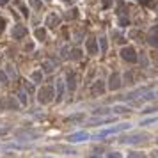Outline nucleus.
I'll list each match as a JSON object with an SVG mask.
<instances>
[{
  "label": "nucleus",
  "mask_w": 158,
  "mask_h": 158,
  "mask_svg": "<svg viewBox=\"0 0 158 158\" xmlns=\"http://www.w3.org/2000/svg\"><path fill=\"white\" fill-rule=\"evenodd\" d=\"M37 98H39V103H43V105H44V103H50L53 100V89L50 85H48V87H43L41 91H39V96H37Z\"/></svg>",
  "instance_id": "1"
},
{
  "label": "nucleus",
  "mask_w": 158,
  "mask_h": 158,
  "mask_svg": "<svg viewBox=\"0 0 158 158\" xmlns=\"http://www.w3.org/2000/svg\"><path fill=\"white\" fill-rule=\"evenodd\" d=\"M80 50H78V48H75V50H71V55H69V57H71V59H80Z\"/></svg>",
  "instance_id": "21"
},
{
  "label": "nucleus",
  "mask_w": 158,
  "mask_h": 158,
  "mask_svg": "<svg viewBox=\"0 0 158 158\" xmlns=\"http://www.w3.org/2000/svg\"><path fill=\"white\" fill-rule=\"evenodd\" d=\"M25 34H27V29H25V27H16V29L12 30V36H14V37H23Z\"/></svg>",
  "instance_id": "12"
},
{
  "label": "nucleus",
  "mask_w": 158,
  "mask_h": 158,
  "mask_svg": "<svg viewBox=\"0 0 158 158\" xmlns=\"http://www.w3.org/2000/svg\"><path fill=\"white\" fill-rule=\"evenodd\" d=\"M130 128H132V125H128V123H125V125H117V126H112V128H108V130H103V132H100V133H98V137L112 135V133H117V132H125V130H130Z\"/></svg>",
  "instance_id": "2"
},
{
  "label": "nucleus",
  "mask_w": 158,
  "mask_h": 158,
  "mask_svg": "<svg viewBox=\"0 0 158 158\" xmlns=\"http://www.w3.org/2000/svg\"><path fill=\"white\" fill-rule=\"evenodd\" d=\"M121 57L128 62H137V52L133 50V46H126L121 50Z\"/></svg>",
  "instance_id": "3"
},
{
  "label": "nucleus",
  "mask_w": 158,
  "mask_h": 158,
  "mask_svg": "<svg viewBox=\"0 0 158 158\" xmlns=\"http://www.w3.org/2000/svg\"><path fill=\"white\" fill-rule=\"evenodd\" d=\"M4 27H5V20H4V18H0V30H2Z\"/></svg>",
  "instance_id": "30"
},
{
  "label": "nucleus",
  "mask_w": 158,
  "mask_h": 158,
  "mask_svg": "<svg viewBox=\"0 0 158 158\" xmlns=\"http://www.w3.org/2000/svg\"><path fill=\"white\" fill-rule=\"evenodd\" d=\"M7 2H9V0H0V5H5Z\"/></svg>",
  "instance_id": "36"
},
{
  "label": "nucleus",
  "mask_w": 158,
  "mask_h": 158,
  "mask_svg": "<svg viewBox=\"0 0 158 158\" xmlns=\"http://www.w3.org/2000/svg\"><path fill=\"white\" fill-rule=\"evenodd\" d=\"M117 43H121V44H125V43H126V39H125V37H117Z\"/></svg>",
  "instance_id": "33"
},
{
  "label": "nucleus",
  "mask_w": 158,
  "mask_h": 158,
  "mask_svg": "<svg viewBox=\"0 0 158 158\" xmlns=\"http://www.w3.org/2000/svg\"><path fill=\"white\" fill-rule=\"evenodd\" d=\"M64 2H69V0H64Z\"/></svg>",
  "instance_id": "37"
},
{
  "label": "nucleus",
  "mask_w": 158,
  "mask_h": 158,
  "mask_svg": "<svg viewBox=\"0 0 158 158\" xmlns=\"http://www.w3.org/2000/svg\"><path fill=\"white\" fill-rule=\"evenodd\" d=\"M62 94H64V84H62V78L57 80V100H62Z\"/></svg>",
  "instance_id": "11"
},
{
  "label": "nucleus",
  "mask_w": 158,
  "mask_h": 158,
  "mask_svg": "<svg viewBox=\"0 0 158 158\" xmlns=\"http://www.w3.org/2000/svg\"><path fill=\"white\" fill-rule=\"evenodd\" d=\"M108 156H110V158H117V156H119V153H110Z\"/></svg>",
  "instance_id": "34"
},
{
  "label": "nucleus",
  "mask_w": 158,
  "mask_h": 158,
  "mask_svg": "<svg viewBox=\"0 0 158 158\" xmlns=\"http://www.w3.org/2000/svg\"><path fill=\"white\" fill-rule=\"evenodd\" d=\"M112 112H116V114H126V112H130V108L128 107H114Z\"/></svg>",
  "instance_id": "16"
},
{
  "label": "nucleus",
  "mask_w": 158,
  "mask_h": 158,
  "mask_svg": "<svg viewBox=\"0 0 158 158\" xmlns=\"http://www.w3.org/2000/svg\"><path fill=\"white\" fill-rule=\"evenodd\" d=\"M142 139H146L144 135H135V137H128V139H121V142L125 144H132V142H140Z\"/></svg>",
  "instance_id": "10"
},
{
  "label": "nucleus",
  "mask_w": 158,
  "mask_h": 158,
  "mask_svg": "<svg viewBox=\"0 0 158 158\" xmlns=\"http://www.w3.org/2000/svg\"><path fill=\"white\" fill-rule=\"evenodd\" d=\"M82 114H76V116H69V121H75V119H82Z\"/></svg>",
  "instance_id": "29"
},
{
  "label": "nucleus",
  "mask_w": 158,
  "mask_h": 158,
  "mask_svg": "<svg viewBox=\"0 0 158 158\" xmlns=\"http://www.w3.org/2000/svg\"><path fill=\"white\" fill-rule=\"evenodd\" d=\"M100 46H101V50H107V41L105 39H100Z\"/></svg>",
  "instance_id": "26"
},
{
  "label": "nucleus",
  "mask_w": 158,
  "mask_h": 158,
  "mask_svg": "<svg viewBox=\"0 0 158 158\" xmlns=\"http://www.w3.org/2000/svg\"><path fill=\"white\" fill-rule=\"evenodd\" d=\"M96 116H105V114H110V108H98V110H94Z\"/></svg>",
  "instance_id": "18"
},
{
  "label": "nucleus",
  "mask_w": 158,
  "mask_h": 158,
  "mask_svg": "<svg viewBox=\"0 0 158 158\" xmlns=\"http://www.w3.org/2000/svg\"><path fill=\"white\" fill-rule=\"evenodd\" d=\"M30 5L36 7V9H39V7H41V0H30Z\"/></svg>",
  "instance_id": "24"
},
{
  "label": "nucleus",
  "mask_w": 158,
  "mask_h": 158,
  "mask_svg": "<svg viewBox=\"0 0 158 158\" xmlns=\"http://www.w3.org/2000/svg\"><path fill=\"white\" fill-rule=\"evenodd\" d=\"M0 80H2L4 84L7 82V76H5V73H4V71H0Z\"/></svg>",
  "instance_id": "28"
},
{
  "label": "nucleus",
  "mask_w": 158,
  "mask_h": 158,
  "mask_svg": "<svg viewBox=\"0 0 158 158\" xmlns=\"http://www.w3.org/2000/svg\"><path fill=\"white\" fill-rule=\"evenodd\" d=\"M119 85H121V76H119L117 73H112V76H110V84H108V89L116 91V89H119Z\"/></svg>",
  "instance_id": "6"
},
{
  "label": "nucleus",
  "mask_w": 158,
  "mask_h": 158,
  "mask_svg": "<svg viewBox=\"0 0 158 158\" xmlns=\"http://www.w3.org/2000/svg\"><path fill=\"white\" fill-rule=\"evenodd\" d=\"M155 121H158V117H149V119H144L140 125H142V126H146V125H151V123H155Z\"/></svg>",
  "instance_id": "22"
},
{
  "label": "nucleus",
  "mask_w": 158,
  "mask_h": 158,
  "mask_svg": "<svg viewBox=\"0 0 158 158\" xmlns=\"http://www.w3.org/2000/svg\"><path fill=\"white\" fill-rule=\"evenodd\" d=\"M18 137H30V139H36V137H39V133H34V132H18Z\"/></svg>",
  "instance_id": "15"
},
{
  "label": "nucleus",
  "mask_w": 158,
  "mask_h": 158,
  "mask_svg": "<svg viewBox=\"0 0 158 158\" xmlns=\"http://www.w3.org/2000/svg\"><path fill=\"white\" fill-rule=\"evenodd\" d=\"M103 5H105V7H108V5H110V0H103Z\"/></svg>",
  "instance_id": "35"
},
{
  "label": "nucleus",
  "mask_w": 158,
  "mask_h": 158,
  "mask_svg": "<svg viewBox=\"0 0 158 158\" xmlns=\"http://www.w3.org/2000/svg\"><path fill=\"white\" fill-rule=\"evenodd\" d=\"M68 89H69V91H75V89H76V76H75L73 71L68 73Z\"/></svg>",
  "instance_id": "7"
},
{
  "label": "nucleus",
  "mask_w": 158,
  "mask_h": 158,
  "mask_svg": "<svg viewBox=\"0 0 158 158\" xmlns=\"http://www.w3.org/2000/svg\"><path fill=\"white\" fill-rule=\"evenodd\" d=\"M7 132H9V130H7V128H0V135H5V133H7Z\"/></svg>",
  "instance_id": "32"
},
{
  "label": "nucleus",
  "mask_w": 158,
  "mask_h": 158,
  "mask_svg": "<svg viewBox=\"0 0 158 158\" xmlns=\"http://www.w3.org/2000/svg\"><path fill=\"white\" fill-rule=\"evenodd\" d=\"M87 139H91L87 132H78V133L69 135V137H68V140H69V142H84V140H87Z\"/></svg>",
  "instance_id": "4"
},
{
  "label": "nucleus",
  "mask_w": 158,
  "mask_h": 158,
  "mask_svg": "<svg viewBox=\"0 0 158 158\" xmlns=\"http://www.w3.org/2000/svg\"><path fill=\"white\" fill-rule=\"evenodd\" d=\"M32 80H34V82H41V80H43V73H41V71H34V73H32Z\"/></svg>",
  "instance_id": "17"
},
{
  "label": "nucleus",
  "mask_w": 158,
  "mask_h": 158,
  "mask_svg": "<svg viewBox=\"0 0 158 158\" xmlns=\"http://www.w3.org/2000/svg\"><path fill=\"white\" fill-rule=\"evenodd\" d=\"M133 156H135V158H142L144 155H142V153H130V158H133Z\"/></svg>",
  "instance_id": "27"
},
{
  "label": "nucleus",
  "mask_w": 158,
  "mask_h": 158,
  "mask_svg": "<svg viewBox=\"0 0 158 158\" xmlns=\"http://www.w3.org/2000/svg\"><path fill=\"white\" fill-rule=\"evenodd\" d=\"M156 94H158V93H156Z\"/></svg>",
  "instance_id": "38"
},
{
  "label": "nucleus",
  "mask_w": 158,
  "mask_h": 158,
  "mask_svg": "<svg viewBox=\"0 0 158 158\" xmlns=\"http://www.w3.org/2000/svg\"><path fill=\"white\" fill-rule=\"evenodd\" d=\"M44 36H46L44 29H37V30H36V37H37V39H44Z\"/></svg>",
  "instance_id": "19"
},
{
  "label": "nucleus",
  "mask_w": 158,
  "mask_h": 158,
  "mask_svg": "<svg viewBox=\"0 0 158 158\" xmlns=\"http://www.w3.org/2000/svg\"><path fill=\"white\" fill-rule=\"evenodd\" d=\"M101 93H105V82L98 80L91 85V94H101Z\"/></svg>",
  "instance_id": "5"
},
{
  "label": "nucleus",
  "mask_w": 158,
  "mask_h": 158,
  "mask_svg": "<svg viewBox=\"0 0 158 158\" xmlns=\"http://www.w3.org/2000/svg\"><path fill=\"white\" fill-rule=\"evenodd\" d=\"M149 34H158V25H156V27H153V29L149 30Z\"/></svg>",
  "instance_id": "31"
},
{
  "label": "nucleus",
  "mask_w": 158,
  "mask_h": 158,
  "mask_svg": "<svg viewBox=\"0 0 158 158\" xmlns=\"http://www.w3.org/2000/svg\"><path fill=\"white\" fill-rule=\"evenodd\" d=\"M59 23V16L57 14H48V18H46V25L48 27H55Z\"/></svg>",
  "instance_id": "9"
},
{
  "label": "nucleus",
  "mask_w": 158,
  "mask_h": 158,
  "mask_svg": "<svg viewBox=\"0 0 158 158\" xmlns=\"http://www.w3.org/2000/svg\"><path fill=\"white\" fill-rule=\"evenodd\" d=\"M43 68H44V71L50 73V71L55 69V62H53V61H44V62H43Z\"/></svg>",
  "instance_id": "13"
},
{
  "label": "nucleus",
  "mask_w": 158,
  "mask_h": 158,
  "mask_svg": "<svg viewBox=\"0 0 158 158\" xmlns=\"http://www.w3.org/2000/svg\"><path fill=\"white\" fill-rule=\"evenodd\" d=\"M18 98H20L21 105H27V94H25V91H20V94H18Z\"/></svg>",
  "instance_id": "20"
},
{
  "label": "nucleus",
  "mask_w": 158,
  "mask_h": 158,
  "mask_svg": "<svg viewBox=\"0 0 158 158\" xmlns=\"http://www.w3.org/2000/svg\"><path fill=\"white\" fill-rule=\"evenodd\" d=\"M87 52L98 53V43H96V39H89V41H87Z\"/></svg>",
  "instance_id": "8"
},
{
  "label": "nucleus",
  "mask_w": 158,
  "mask_h": 158,
  "mask_svg": "<svg viewBox=\"0 0 158 158\" xmlns=\"http://www.w3.org/2000/svg\"><path fill=\"white\" fill-rule=\"evenodd\" d=\"M148 43L151 44V46L158 48V36H155V34H149V36H148Z\"/></svg>",
  "instance_id": "14"
},
{
  "label": "nucleus",
  "mask_w": 158,
  "mask_h": 158,
  "mask_svg": "<svg viewBox=\"0 0 158 158\" xmlns=\"http://www.w3.org/2000/svg\"><path fill=\"white\" fill-rule=\"evenodd\" d=\"M119 25H121V27H126V25H128V20H126V18H121V20H119Z\"/></svg>",
  "instance_id": "25"
},
{
  "label": "nucleus",
  "mask_w": 158,
  "mask_h": 158,
  "mask_svg": "<svg viewBox=\"0 0 158 158\" xmlns=\"http://www.w3.org/2000/svg\"><path fill=\"white\" fill-rule=\"evenodd\" d=\"M155 98H156V96L153 94V93H148V94H146L144 98H142V101H148V100L151 101V100H155Z\"/></svg>",
  "instance_id": "23"
}]
</instances>
